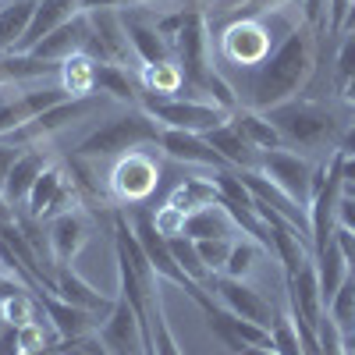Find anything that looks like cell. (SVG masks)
Instances as JSON below:
<instances>
[{
  "label": "cell",
  "instance_id": "cell-1",
  "mask_svg": "<svg viewBox=\"0 0 355 355\" xmlns=\"http://www.w3.org/2000/svg\"><path fill=\"white\" fill-rule=\"evenodd\" d=\"M320 68V33L309 25H299L277 43V50L252 71H242V78H231L242 107L249 110H270L284 100H295L309 93V85Z\"/></svg>",
  "mask_w": 355,
  "mask_h": 355
},
{
  "label": "cell",
  "instance_id": "cell-2",
  "mask_svg": "<svg viewBox=\"0 0 355 355\" xmlns=\"http://www.w3.org/2000/svg\"><path fill=\"white\" fill-rule=\"evenodd\" d=\"M263 114L277 125V132L284 139V150L306 153L313 160L334 157L338 139L352 121V110L338 96L323 100V96H309V93L295 96V100H284V103L263 110Z\"/></svg>",
  "mask_w": 355,
  "mask_h": 355
},
{
  "label": "cell",
  "instance_id": "cell-3",
  "mask_svg": "<svg viewBox=\"0 0 355 355\" xmlns=\"http://www.w3.org/2000/svg\"><path fill=\"white\" fill-rule=\"evenodd\" d=\"M299 25H306L302 11H281V15H266V18L239 15V18L220 21V33H217V57L224 61L220 71H227V68H239V71L259 68L266 57L277 50V43Z\"/></svg>",
  "mask_w": 355,
  "mask_h": 355
},
{
  "label": "cell",
  "instance_id": "cell-4",
  "mask_svg": "<svg viewBox=\"0 0 355 355\" xmlns=\"http://www.w3.org/2000/svg\"><path fill=\"white\" fill-rule=\"evenodd\" d=\"M160 142V125L153 121L142 107H121L117 114H110L103 125L89 128L75 146L71 153L82 160H107V157H125L132 150H150Z\"/></svg>",
  "mask_w": 355,
  "mask_h": 355
},
{
  "label": "cell",
  "instance_id": "cell-5",
  "mask_svg": "<svg viewBox=\"0 0 355 355\" xmlns=\"http://www.w3.org/2000/svg\"><path fill=\"white\" fill-rule=\"evenodd\" d=\"M164 178V164L157 153L150 150H132L125 157H117L110 174H107V196L110 202H128V206H142L150 199Z\"/></svg>",
  "mask_w": 355,
  "mask_h": 355
},
{
  "label": "cell",
  "instance_id": "cell-6",
  "mask_svg": "<svg viewBox=\"0 0 355 355\" xmlns=\"http://www.w3.org/2000/svg\"><path fill=\"white\" fill-rule=\"evenodd\" d=\"M146 114L153 117L160 128H182V132H214L231 121V114L217 103L192 100V96H142L139 103Z\"/></svg>",
  "mask_w": 355,
  "mask_h": 355
},
{
  "label": "cell",
  "instance_id": "cell-7",
  "mask_svg": "<svg viewBox=\"0 0 355 355\" xmlns=\"http://www.w3.org/2000/svg\"><path fill=\"white\" fill-rule=\"evenodd\" d=\"M206 291H210L224 309H231L234 316L252 320V323H259V327H266V331H270L277 323V316H281V309L266 299L252 281H234V277L214 274L210 281H206Z\"/></svg>",
  "mask_w": 355,
  "mask_h": 355
},
{
  "label": "cell",
  "instance_id": "cell-8",
  "mask_svg": "<svg viewBox=\"0 0 355 355\" xmlns=\"http://www.w3.org/2000/svg\"><path fill=\"white\" fill-rule=\"evenodd\" d=\"M263 178L291 196L299 206L309 210V196H313V171H316V160L306 157V153H295V150H266L259 157V167H256Z\"/></svg>",
  "mask_w": 355,
  "mask_h": 355
},
{
  "label": "cell",
  "instance_id": "cell-9",
  "mask_svg": "<svg viewBox=\"0 0 355 355\" xmlns=\"http://www.w3.org/2000/svg\"><path fill=\"white\" fill-rule=\"evenodd\" d=\"M96 338L110 355H153V345L146 338L139 313L121 299V295H117V302H114L110 316L103 320V327L96 331Z\"/></svg>",
  "mask_w": 355,
  "mask_h": 355
},
{
  "label": "cell",
  "instance_id": "cell-10",
  "mask_svg": "<svg viewBox=\"0 0 355 355\" xmlns=\"http://www.w3.org/2000/svg\"><path fill=\"white\" fill-rule=\"evenodd\" d=\"M160 157L185 164V167H202V171H224V157L210 146V139L199 132H182V128H160V142H157Z\"/></svg>",
  "mask_w": 355,
  "mask_h": 355
},
{
  "label": "cell",
  "instance_id": "cell-11",
  "mask_svg": "<svg viewBox=\"0 0 355 355\" xmlns=\"http://www.w3.org/2000/svg\"><path fill=\"white\" fill-rule=\"evenodd\" d=\"M36 295H40V306H43V313L50 320V327L57 331V338L68 341V345H78L85 338H93L103 327V320L96 313H85V309H78V306H71L64 299H57L53 291H36Z\"/></svg>",
  "mask_w": 355,
  "mask_h": 355
},
{
  "label": "cell",
  "instance_id": "cell-12",
  "mask_svg": "<svg viewBox=\"0 0 355 355\" xmlns=\"http://www.w3.org/2000/svg\"><path fill=\"white\" fill-rule=\"evenodd\" d=\"M89 234H93V217H89L85 206L71 214H61L46 220V239H50V256L53 263H75V256L85 249Z\"/></svg>",
  "mask_w": 355,
  "mask_h": 355
},
{
  "label": "cell",
  "instance_id": "cell-13",
  "mask_svg": "<svg viewBox=\"0 0 355 355\" xmlns=\"http://www.w3.org/2000/svg\"><path fill=\"white\" fill-rule=\"evenodd\" d=\"M53 295H57V299H64V302H71V306H78V309H85V313H96L100 320H107L114 302H117V295L96 291L71 263H57L53 266Z\"/></svg>",
  "mask_w": 355,
  "mask_h": 355
},
{
  "label": "cell",
  "instance_id": "cell-14",
  "mask_svg": "<svg viewBox=\"0 0 355 355\" xmlns=\"http://www.w3.org/2000/svg\"><path fill=\"white\" fill-rule=\"evenodd\" d=\"M125 15V28H128V43L135 50L139 64H160V61H174V46L157 33L153 25V11L139 8V11H121Z\"/></svg>",
  "mask_w": 355,
  "mask_h": 355
},
{
  "label": "cell",
  "instance_id": "cell-15",
  "mask_svg": "<svg viewBox=\"0 0 355 355\" xmlns=\"http://www.w3.org/2000/svg\"><path fill=\"white\" fill-rule=\"evenodd\" d=\"M284 291H288V313L302 316L306 323H320V316L327 313V302H323V288H320V270H316V259L302 263L299 274L291 281H284Z\"/></svg>",
  "mask_w": 355,
  "mask_h": 355
},
{
  "label": "cell",
  "instance_id": "cell-16",
  "mask_svg": "<svg viewBox=\"0 0 355 355\" xmlns=\"http://www.w3.org/2000/svg\"><path fill=\"white\" fill-rule=\"evenodd\" d=\"M53 160H57V153L50 150V142L28 146V150L18 157V164H15L11 174H8V185H4V196H8V202L15 206V210H21V206H25L28 192H33V185H36V178H40Z\"/></svg>",
  "mask_w": 355,
  "mask_h": 355
},
{
  "label": "cell",
  "instance_id": "cell-17",
  "mask_svg": "<svg viewBox=\"0 0 355 355\" xmlns=\"http://www.w3.org/2000/svg\"><path fill=\"white\" fill-rule=\"evenodd\" d=\"M85 40H89V15L82 11V15H75L71 21L57 25L46 40H40L33 53L43 57V61L61 64V61H68V57H75V53L85 50Z\"/></svg>",
  "mask_w": 355,
  "mask_h": 355
},
{
  "label": "cell",
  "instance_id": "cell-18",
  "mask_svg": "<svg viewBox=\"0 0 355 355\" xmlns=\"http://www.w3.org/2000/svg\"><path fill=\"white\" fill-rule=\"evenodd\" d=\"M75 15H82V0H36L33 25H28V33H25V40L18 43L15 53H33L40 40H46L57 25L71 21Z\"/></svg>",
  "mask_w": 355,
  "mask_h": 355
},
{
  "label": "cell",
  "instance_id": "cell-19",
  "mask_svg": "<svg viewBox=\"0 0 355 355\" xmlns=\"http://www.w3.org/2000/svg\"><path fill=\"white\" fill-rule=\"evenodd\" d=\"M96 93L117 107H139L142 103L139 71H132L125 64H96Z\"/></svg>",
  "mask_w": 355,
  "mask_h": 355
},
{
  "label": "cell",
  "instance_id": "cell-20",
  "mask_svg": "<svg viewBox=\"0 0 355 355\" xmlns=\"http://www.w3.org/2000/svg\"><path fill=\"white\" fill-rule=\"evenodd\" d=\"M206 139H210V146L224 157V164L227 167H234V171H256L259 167V150H252V146L245 142V135L234 128L231 121L227 125H220V128H214V132H206Z\"/></svg>",
  "mask_w": 355,
  "mask_h": 355
},
{
  "label": "cell",
  "instance_id": "cell-21",
  "mask_svg": "<svg viewBox=\"0 0 355 355\" xmlns=\"http://www.w3.org/2000/svg\"><path fill=\"white\" fill-rule=\"evenodd\" d=\"M167 202L178 206V210H185V214H196L202 206L220 202V189L214 182V174H185L182 182L167 192Z\"/></svg>",
  "mask_w": 355,
  "mask_h": 355
},
{
  "label": "cell",
  "instance_id": "cell-22",
  "mask_svg": "<svg viewBox=\"0 0 355 355\" xmlns=\"http://www.w3.org/2000/svg\"><path fill=\"white\" fill-rule=\"evenodd\" d=\"M231 125L239 128L245 135V142L252 146V150L266 153V150H284V139L277 132V125L266 117L263 110H249V107H239L231 114Z\"/></svg>",
  "mask_w": 355,
  "mask_h": 355
},
{
  "label": "cell",
  "instance_id": "cell-23",
  "mask_svg": "<svg viewBox=\"0 0 355 355\" xmlns=\"http://www.w3.org/2000/svg\"><path fill=\"white\" fill-rule=\"evenodd\" d=\"M185 234L192 242H202V239H239V224L231 220V214L224 210V202H214V206H202V210L189 214Z\"/></svg>",
  "mask_w": 355,
  "mask_h": 355
},
{
  "label": "cell",
  "instance_id": "cell-24",
  "mask_svg": "<svg viewBox=\"0 0 355 355\" xmlns=\"http://www.w3.org/2000/svg\"><path fill=\"white\" fill-rule=\"evenodd\" d=\"M57 85H61L71 100L96 96V61L89 53H75V57H68V61H61Z\"/></svg>",
  "mask_w": 355,
  "mask_h": 355
},
{
  "label": "cell",
  "instance_id": "cell-25",
  "mask_svg": "<svg viewBox=\"0 0 355 355\" xmlns=\"http://www.w3.org/2000/svg\"><path fill=\"white\" fill-rule=\"evenodd\" d=\"M139 85H142V96H182L185 93V71H182L178 61L142 64L139 68Z\"/></svg>",
  "mask_w": 355,
  "mask_h": 355
},
{
  "label": "cell",
  "instance_id": "cell-26",
  "mask_svg": "<svg viewBox=\"0 0 355 355\" xmlns=\"http://www.w3.org/2000/svg\"><path fill=\"white\" fill-rule=\"evenodd\" d=\"M33 15H36V0H8L4 4V11H0V50L4 53L18 50L28 25H33Z\"/></svg>",
  "mask_w": 355,
  "mask_h": 355
},
{
  "label": "cell",
  "instance_id": "cell-27",
  "mask_svg": "<svg viewBox=\"0 0 355 355\" xmlns=\"http://www.w3.org/2000/svg\"><path fill=\"white\" fill-rule=\"evenodd\" d=\"M313 259H316V270H320V288H323V302H331L334 295H338V288L348 281V263H345V256H341V249H338V242H327L323 249H316L313 252Z\"/></svg>",
  "mask_w": 355,
  "mask_h": 355
},
{
  "label": "cell",
  "instance_id": "cell-28",
  "mask_svg": "<svg viewBox=\"0 0 355 355\" xmlns=\"http://www.w3.org/2000/svg\"><path fill=\"white\" fill-rule=\"evenodd\" d=\"M64 182H68L64 164H61V160H53V164L36 178V185H33V192H28V199H25L21 210H25V214H33V217H43V214H46V206L53 202V196L64 189Z\"/></svg>",
  "mask_w": 355,
  "mask_h": 355
},
{
  "label": "cell",
  "instance_id": "cell-29",
  "mask_svg": "<svg viewBox=\"0 0 355 355\" xmlns=\"http://www.w3.org/2000/svg\"><path fill=\"white\" fill-rule=\"evenodd\" d=\"M263 252H266V249H263L259 242H252V239H245V234H239V239H234L231 256H227V263H224V277L249 281V277L256 274V266H259V256H263Z\"/></svg>",
  "mask_w": 355,
  "mask_h": 355
},
{
  "label": "cell",
  "instance_id": "cell-30",
  "mask_svg": "<svg viewBox=\"0 0 355 355\" xmlns=\"http://www.w3.org/2000/svg\"><path fill=\"white\" fill-rule=\"evenodd\" d=\"M0 309H4V320L11 323V327H25L28 320L40 316V299H36L33 288H18L15 295L0 299Z\"/></svg>",
  "mask_w": 355,
  "mask_h": 355
},
{
  "label": "cell",
  "instance_id": "cell-31",
  "mask_svg": "<svg viewBox=\"0 0 355 355\" xmlns=\"http://www.w3.org/2000/svg\"><path fill=\"white\" fill-rule=\"evenodd\" d=\"M171 252H174L178 266H182V270H185L196 284L206 288V281H210L214 274L206 270V263H202V256H199V249H196V242L189 239V234H182V239H171Z\"/></svg>",
  "mask_w": 355,
  "mask_h": 355
},
{
  "label": "cell",
  "instance_id": "cell-32",
  "mask_svg": "<svg viewBox=\"0 0 355 355\" xmlns=\"http://www.w3.org/2000/svg\"><path fill=\"white\" fill-rule=\"evenodd\" d=\"M150 320H153V355H185L182 345H178L171 323H167V313H164V299L157 295L153 306H150Z\"/></svg>",
  "mask_w": 355,
  "mask_h": 355
},
{
  "label": "cell",
  "instance_id": "cell-33",
  "mask_svg": "<svg viewBox=\"0 0 355 355\" xmlns=\"http://www.w3.org/2000/svg\"><path fill=\"white\" fill-rule=\"evenodd\" d=\"M327 313H331V320L345 334L355 331V274H348V281L338 288V295L327 302Z\"/></svg>",
  "mask_w": 355,
  "mask_h": 355
},
{
  "label": "cell",
  "instance_id": "cell-34",
  "mask_svg": "<svg viewBox=\"0 0 355 355\" xmlns=\"http://www.w3.org/2000/svg\"><path fill=\"white\" fill-rule=\"evenodd\" d=\"M355 78V33H345L338 50H334V68H331V85H334V96Z\"/></svg>",
  "mask_w": 355,
  "mask_h": 355
},
{
  "label": "cell",
  "instance_id": "cell-35",
  "mask_svg": "<svg viewBox=\"0 0 355 355\" xmlns=\"http://www.w3.org/2000/svg\"><path fill=\"white\" fill-rule=\"evenodd\" d=\"M270 348H274L277 355H306L302 334H299V327H295L291 313H281L277 323L270 327Z\"/></svg>",
  "mask_w": 355,
  "mask_h": 355
},
{
  "label": "cell",
  "instance_id": "cell-36",
  "mask_svg": "<svg viewBox=\"0 0 355 355\" xmlns=\"http://www.w3.org/2000/svg\"><path fill=\"white\" fill-rule=\"evenodd\" d=\"M185 224H189V214L178 210V206H171L167 199L153 210V227H157V234H164L167 242H171V239H182V234H185Z\"/></svg>",
  "mask_w": 355,
  "mask_h": 355
},
{
  "label": "cell",
  "instance_id": "cell-37",
  "mask_svg": "<svg viewBox=\"0 0 355 355\" xmlns=\"http://www.w3.org/2000/svg\"><path fill=\"white\" fill-rule=\"evenodd\" d=\"M316 338H320V355H352V352H348V341H345V331L331 320V313L320 316Z\"/></svg>",
  "mask_w": 355,
  "mask_h": 355
},
{
  "label": "cell",
  "instance_id": "cell-38",
  "mask_svg": "<svg viewBox=\"0 0 355 355\" xmlns=\"http://www.w3.org/2000/svg\"><path fill=\"white\" fill-rule=\"evenodd\" d=\"M196 249H199V256L206 263V270L224 274V263H227V256L234 249V239H202V242H196Z\"/></svg>",
  "mask_w": 355,
  "mask_h": 355
},
{
  "label": "cell",
  "instance_id": "cell-39",
  "mask_svg": "<svg viewBox=\"0 0 355 355\" xmlns=\"http://www.w3.org/2000/svg\"><path fill=\"white\" fill-rule=\"evenodd\" d=\"M327 4L331 0H302V15H306V25L313 28V33H327ZM331 36V33H327Z\"/></svg>",
  "mask_w": 355,
  "mask_h": 355
},
{
  "label": "cell",
  "instance_id": "cell-40",
  "mask_svg": "<svg viewBox=\"0 0 355 355\" xmlns=\"http://www.w3.org/2000/svg\"><path fill=\"white\" fill-rule=\"evenodd\" d=\"M21 153H25V150H18V146H11V142L0 139V192H4L8 174H11V167L18 164V157H21Z\"/></svg>",
  "mask_w": 355,
  "mask_h": 355
},
{
  "label": "cell",
  "instance_id": "cell-41",
  "mask_svg": "<svg viewBox=\"0 0 355 355\" xmlns=\"http://www.w3.org/2000/svg\"><path fill=\"white\" fill-rule=\"evenodd\" d=\"M352 4H355V0H331V4H327V33L331 36H341V21L352 11Z\"/></svg>",
  "mask_w": 355,
  "mask_h": 355
},
{
  "label": "cell",
  "instance_id": "cell-42",
  "mask_svg": "<svg viewBox=\"0 0 355 355\" xmlns=\"http://www.w3.org/2000/svg\"><path fill=\"white\" fill-rule=\"evenodd\" d=\"M334 242H338V249H341V256H345V263H348V270L355 274V234L345 231V227H338V231H334Z\"/></svg>",
  "mask_w": 355,
  "mask_h": 355
},
{
  "label": "cell",
  "instance_id": "cell-43",
  "mask_svg": "<svg viewBox=\"0 0 355 355\" xmlns=\"http://www.w3.org/2000/svg\"><path fill=\"white\" fill-rule=\"evenodd\" d=\"M338 227H345V231L355 234V199L352 196H345L341 206H338Z\"/></svg>",
  "mask_w": 355,
  "mask_h": 355
},
{
  "label": "cell",
  "instance_id": "cell-44",
  "mask_svg": "<svg viewBox=\"0 0 355 355\" xmlns=\"http://www.w3.org/2000/svg\"><path fill=\"white\" fill-rule=\"evenodd\" d=\"M0 355H21V348H18V327H4V334H0Z\"/></svg>",
  "mask_w": 355,
  "mask_h": 355
},
{
  "label": "cell",
  "instance_id": "cell-45",
  "mask_svg": "<svg viewBox=\"0 0 355 355\" xmlns=\"http://www.w3.org/2000/svg\"><path fill=\"white\" fill-rule=\"evenodd\" d=\"M338 153H341V157H355V117L348 121V128H345L341 139H338Z\"/></svg>",
  "mask_w": 355,
  "mask_h": 355
},
{
  "label": "cell",
  "instance_id": "cell-46",
  "mask_svg": "<svg viewBox=\"0 0 355 355\" xmlns=\"http://www.w3.org/2000/svg\"><path fill=\"white\" fill-rule=\"evenodd\" d=\"M338 160H341V178H345V189H352V185H355V157H341V153H338Z\"/></svg>",
  "mask_w": 355,
  "mask_h": 355
},
{
  "label": "cell",
  "instance_id": "cell-47",
  "mask_svg": "<svg viewBox=\"0 0 355 355\" xmlns=\"http://www.w3.org/2000/svg\"><path fill=\"white\" fill-rule=\"evenodd\" d=\"M15 214H18V210L8 202V196L0 192V227H4V224H15Z\"/></svg>",
  "mask_w": 355,
  "mask_h": 355
},
{
  "label": "cell",
  "instance_id": "cell-48",
  "mask_svg": "<svg viewBox=\"0 0 355 355\" xmlns=\"http://www.w3.org/2000/svg\"><path fill=\"white\" fill-rule=\"evenodd\" d=\"M338 100H341V103L352 110V117H355V78H352V82L341 89V93H338Z\"/></svg>",
  "mask_w": 355,
  "mask_h": 355
},
{
  "label": "cell",
  "instance_id": "cell-49",
  "mask_svg": "<svg viewBox=\"0 0 355 355\" xmlns=\"http://www.w3.org/2000/svg\"><path fill=\"white\" fill-rule=\"evenodd\" d=\"M345 33H355V4H352V11L345 15V21H341V36Z\"/></svg>",
  "mask_w": 355,
  "mask_h": 355
},
{
  "label": "cell",
  "instance_id": "cell-50",
  "mask_svg": "<svg viewBox=\"0 0 355 355\" xmlns=\"http://www.w3.org/2000/svg\"><path fill=\"white\" fill-rule=\"evenodd\" d=\"M242 355H277V352L274 348H245Z\"/></svg>",
  "mask_w": 355,
  "mask_h": 355
},
{
  "label": "cell",
  "instance_id": "cell-51",
  "mask_svg": "<svg viewBox=\"0 0 355 355\" xmlns=\"http://www.w3.org/2000/svg\"><path fill=\"white\" fill-rule=\"evenodd\" d=\"M0 277H15V274L8 270V263H4V256H0ZM15 281H18V277H15Z\"/></svg>",
  "mask_w": 355,
  "mask_h": 355
},
{
  "label": "cell",
  "instance_id": "cell-52",
  "mask_svg": "<svg viewBox=\"0 0 355 355\" xmlns=\"http://www.w3.org/2000/svg\"><path fill=\"white\" fill-rule=\"evenodd\" d=\"M345 341H348V352L355 355V331H352V334H345Z\"/></svg>",
  "mask_w": 355,
  "mask_h": 355
},
{
  "label": "cell",
  "instance_id": "cell-53",
  "mask_svg": "<svg viewBox=\"0 0 355 355\" xmlns=\"http://www.w3.org/2000/svg\"><path fill=\"white\" fill-rule=\"evenodd\" d=\"M4 327H8V320H4V309H0V334H4Z\"/></svg>",
  "mask_w": 355,
  "mask_h": 355
},
{
  "label": "cell",
  "instance_id": "cell-54",
  "mask_svg": "<svg viewBox=\"0 0 355 355\" xmlns=\"http://www.w3.org/2000/svg\"><path fill=\"white\" fill-rule=\"evenodd\" d=\"M4 4H8V0H0V11H4Z\"/></svg>",
  "mask_w": 355,
  "mask_h": 355
},
{
  "label": "cell",
  "instance_id": "cell-55",
  "mask_svg": "<svg viewBox=\"0 0 355 355\" xmlns=\"http://www.w3.org/2000/svg\"><path fill=\"white\" fill-rule=\"evenodd\" d=\"M0 53H4V50H0Z\"/></svg>",
  "mask_w": 355,
  "mask_h": 355
}]
</instances>
